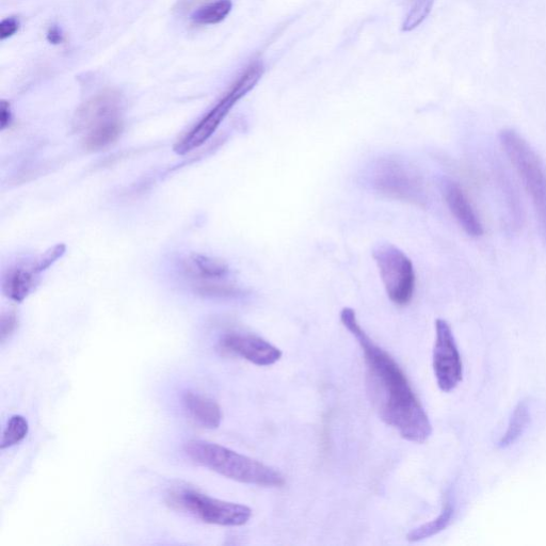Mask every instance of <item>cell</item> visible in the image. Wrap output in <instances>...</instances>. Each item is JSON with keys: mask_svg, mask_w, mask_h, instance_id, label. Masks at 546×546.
Wrapping results in <instances>:
<instances>
[{"mask_svg": "<svg viewBox=\"0 0 546 546\" xmlns=\"http://www.w3.org/2000/svg\"><path fill=\"white\" fill-rule=\"evenodd\" d=\"M505 154L531 197L539 219L546 217V167L536 151L517 132L505 130L500 135Z\"/></svg>", "mask_w": 546, "mask_h": 546, "instance_id": "cell-4", "label": "cell"}, {"mask_svg": "<svg viewBox=\"0 0 546 546\" xmlns=\"http://www.w3.org/2000/svg\"><path fill=\"white\" fill-rule=\"evenodd\" d=\"M12 118L10 104L6 101H2V105H0V127H2V131L6 130V128L11 125Z\"/></svg>", "mask_w": 546, "mask_h": 546, "instance_id": "cell-23", "label": "cell"}, {"mask_svg": "<svg viewBox=\"0 0 546 546\" xmlns=\"http://www.w3.org/2000/svg\"><path fill=\"white\" fill-rule=\"evenodd\" d=\"M20 28V22L15 18H8L0 23V39L3 41L11 38Z\"/></svg>", "mask_w": 546, "mask_h": 546, "instance_id": "cell-22", "label": "cell"}, {"mask_svg": "<svg viewBox=\"0 0 546 546\" xmlns=\"http://www.w3.org/2000/svg\"><path fill=\"white\" fill-rule=\"evenodd\" d=\"M382 283L390 300L405 307L415 293L416 276L408 255L392 244H378L373 250Z\"/></svg>", "mask_w": 546, "mask_h": 546, "instance_id": "cell-7", "label": "cell"}, {"mask_svg": "<svg viewBox=\"0 0 546 546\" xmlns=\"http://www.w3.org/2000/svg\"><path fill=\"white\" fill-rule=\"evenodd\" d=\"M433 373L442 392L454 391L463 378V365L451 326L444 319L436 321V342L432 355Z\"/></svg>", "mask_w": 546, "mask_h": 546, "instance_id": "cell-9", "label": "cell"}, {"mask_svg": "<svg viewBox=\"0 0 546 546\" xmlns=\"http://www.w3.org/2000/svg\"><path fill=\"white\" fill-rule=\"evenodd\" d=\"M435 0H412L410 11L404 23V30L410 31L421 25L431 11Z\"/></svg>", "mask_w": 546, "mask_h": 546, "instance_id": "cell-20", "label": "cell"}, {"mask_svg": "<svg viewBox=\"0 0 546 546\" xmlns=\"http://www.w3.org/2000/svg\"><path fill=\"white\" fill-rule=\"evenodd\" d=\"M184 452L195 463L237 483L266 488L285 485L280 472L216 443L191 440L184 445Z\"/></svg>", "mask_w": 546, "mask_h": 546, "instance_id": "cell-2", "label": "cell"}, {"mask_svg": "<svg viewBox=\"0 0 546 546\" xmlns=\"http://www.w3.org/2000/svg\"><path fill=\"white\" fill-rule=\"evenodd\" d=\"M183 405L190 419L205 429H217L222 422L220 406L211 398L188 391L183 395Z\"/></svg>", "mask_w": 546, "mask_h": 546, "instance_id": "cell-14", "label": "cell"}, {"mask_svg": "<svg viewBox=\"0 0 546 546\" xmlns=\"http://www.w3.org/2000/svg\"><path fill=\"white\" fill-rule=\"evenodd\" d=\"M28 432L29 424L25 417L22 415H13L5 427L0 447L6 449L20 444L26 439Z\"/></svg>", "mask_w": 546, "mask_h": 546, "instance_id": "cell-19", "label": "cell"}, {"mask_svg": "<svg viewBox=\"0 0 546 546\" xmlns=\"http://www.w3.org/2000/svg\"><path fill=\"white\" fill-rule=\"evenodd\" d=\"M232 7L231 0H215L199 8L192 14L191 20L197 25H216L227 18Z\"/></svg>", "mask_w": 546, "mask_h": 546, "instance_id": "cell-18", "label": "cell"}, {"mask_svg": "<svg viewBox=\"0 0 546 546\" xmlns=\"http://www.w3.org/2000/svg\"><path fill=\"white\" fill-rule=\"evenodd\" d=\"M454 511L453 505L451 503H446L440 515L435 520L414 528L413 531L408 534L407 540L409 542H419L445 531L453 520Z\"/></svg>", "mask_w": 546, "mask_h": 546, "instance_id": "cell-17", "label": "cell"}, {"mask_svg": "<svg viewBox=\"0 0 546 546\" xmlns=\"http://www.w3.org/2000/svg\"><path fill=\"white\" fill-rule=\"evenodd\" d=\"M185 276L194 287L231 281V270L227 263L202 254H190L183 262Z\"/></svg>", "mask_w": 546, "mask_h": 546, "instance_id": "cell-13", "label": "cell"}, {"mask_svg": "<svg viewBox=\"0 0 546 546\" xmlns=\"http://www.w3.org/2000/svg\"><path fill=\"white\" fill-rule=\"evenodd\" d=\"M341 321L364 353L368 394L380 419L401 438L425 443L432 435V425L404 372L361 327L355 310L343 309Z\"/></svg>", "mask_w": 546, "mask_h": 546, "instance_id": "cell-1", "label": "cell"}, {"mask_svg": "<svg viewBox=\"0 0 546 546\" xmlns=\"http://www.w3.org/2000/svg\"><path fill=\"white\" fill-rule=\"evenodd\" d=\"M264 74L261 62H254L240 75L220 101L175 144L174 152L179 155L188 154L199 149L210 140L218 130L233 107L244 98L258 83Z\"/></svg>", "mask_w": 546, "mask_h": 546, "instance_id": "cell-3", "label": "cell"}, {"mask_svg": "<svg viewBox=\"0 0 546 546\" xmlns=\"http://www.w3.org/2000/svg\"><path fill=\"white\" fill-rule=\"evenodd\" d=\"M47 40L53 44H60L63 41V37L59 28H51L50 31H48Z\"/></svg>", "mask_w": 546, "mask_h": 546, "instance_id": "cell-24", "label": "cell"}, {"mask_svg": "<svg viewBox=\"0 0 546 546\" xmlns=\"http://www.w3.org/2000/svg\"><path fill=\"white\" fill-rule=\"evenodd\" d=\"M19 318L12 311H8L2 314L0 318V341L5 343L9 337L18 329Z\"/></svg>", "mask_w": 546, "mask_h": 546, "instance_id": "cell-21", "label": "cell"}, {"mask_svg": "<svg viewBox=\"0 0 546 546\" xmlns=\"http://www.w3.org/2000/svg\"><path fill=\"white\" fill-rule=\"evenodd\" d=\"M369 182L379 194L413 205L427 201L423 180L419 172L404 159L385 157L378 160L369 175Z\"/></svg>", "mask_w": 546, "mask_h": 546, "instance_id": "cell-5", "label": "cell"}, {"mask_svg": "<svg viewBox=\"0 0 546 546\" xmlns=\"http://www.w3.org/2000/svg\"><path fill=\"white\" fill-rule=\"evenodd\" d=\"M122 99L118 92L104 91L80 107L74 125L78 131L91 130L105 122L121 118Z\"/></svg>", "mask_w": 546, "mask_h": 546, "instance_id": "cell-11", "label": "cell"}, {"mask_svg": "<svg viewBox=\"0 0 546 546\" xmlns=\"http://www.w3.org/2000/svg\"><path fill=\"white\" fill-rule=\"evenodd\" d=\"M168 503L206 524L238 527L247 524L252 517V510L245 505L214 499L192 489L172 491L168 495Z\"/></svg>", "mask_w": 546, "mask_h": 546, "instance_id": "cell-6", "label": "cell"}, {"mask_svg": "<svg viewBox=\"0 0 546 546\" xmlns=\"http://www.w3.org/2000/svg\"><path fill=\"white\" fill-rule=\"evenodd\" d=\"M67 247L58 244L35 259L20 261L6 270L3 292L14 302H23L40 283L41 273L54 265L66 253Z\"/></svg>", "mask_w": 546, "mask_h": 546, "instance_id": "cell-8", "label": "cell"}, {"mask_svg": "<svg viewBox=\"0 0 546 546\" xmlns=\"http://www.w3.org/2000/svg\"><path fill=\"white\" fill-rule=\"evenodd\" d=\"M442 194L449 211L453 214L459 226L471 237H479L484 234L481 224L472 203L463 191L462 187L451 179L442 181Z\"/></svg>", "mask_w": 546, "mask_h": 546, "instance_id": "cell-12", "label": "cell"}, {"mask_svg": "<svg viewBox=\"0 0 546 546\" xmlns=\"http://www.w3.org/2000/svg\"><path fill=\"white\" fill-rule=\"evenodd\" d=\"M123 132L122 119H115L98 126H94L86 132L85 148L89 151H101L116 142Z\"/></svg>", "mask_w": 546, "mask_h": 546, "instance_id": "cell-15", "label": "cell"}, {"mask_svg": "<svg viewBox=\"0 0 546 546\" xmlns=\"http://www.w3.org/2000/svg\"><path fill=\"white\" fill-rule=\"evenodd\" d=\"M531 422V410L526 400L520 401L513 410L505 435L500 441V447L507 448L515 444L523 435Z\"/></svg>", "mask_w": 546, "mask_h": 546, "instance_id": "cell-16", "label": "cell"}, {"mask_svg": "<svg viewBox=\"0 0 546 546\" xmlns=\"http://www.w3.org/2000/svg\"><path fill=\"white\" fill-rule=\"evenodd\" d=\"M220 347L232 355L264 367L276 364L283 356L279 348L262 337L246 333L233 332L224 335L220 341Z\"/></svg>", "mask_w": 546, "mask_h": 546, "instance_id": "cell-10", "label": "cell"}]
</instances>
